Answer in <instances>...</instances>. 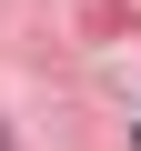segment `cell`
<instances>
[{
  "label": "cell",
  "mask_w": 141,
  "mask_h": 151,
  "mask_svg": "<svg viewBox=\"0 0 141 151\" xmlns=\"http://www.w3.org/2000/svg\"><path fill=\"white\" fill-rule=\"evenodd\" d=\"M0 151H10V141H0Z\"/></svg>",
  "instance_id": "1"
}]
</instances>
